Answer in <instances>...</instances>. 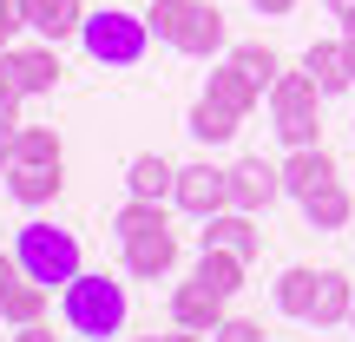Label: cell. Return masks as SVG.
<instances>
[{
  "label": "cell",
  "instance_id": "ffe728a7",
  "mask_svg": "<svg viewBox=\"0 0 355 342\" xmlns=\"http://www.w3.org/2000/svg\"><path fill=\"white\" fill-rule=\"evenodd\" d=\"M237 126H243V112H230V105H217V99H198L191 105V139H204V145H230L237 139Z\"/></svg>",
  "mask_w": 355,
  "mask_h": 342
},
{
  "label": "cell",
  "instance_id": "603a6c76",
  "mask_svg": "<svg viewBox=\"0 0 355 342\" xmlns=\"http://www.w3.org/2000/svg\"><path fill=\"white\" fill-rule=\"evenodd\" d=\"M243 270H250V264L230 257V250H204V257H198V277L211 283L217 296H237V290H243Z\"/></svg>",
  "mask_w": 355,
  "mask_h": 342
},
{
  "label": "cell",
  "instance_id": "4dcf8cb0",
  "mask_svg": "<svg viewBox=\"0 0 355 342\" xmlns=\"http://www.w3.org/2000/svg\"><path fill=\"white\" fill-rule=\"evenodd\" d=\"M0 126H20V92L0 79Z\"/></svg>",
  "mask_w": 355,
  "mask_h": 342
},
{
  "label": "cell",
  "instance_id": "5b68a950",
  "mask_svg": "<svg viewBox=\"0 0 355 342\" xmlns=\"http://www.w3.org/2000/svg\"><path fill=\"white\" fill-rule=\"evenodd\" d=\"M322 99L329 92L316 86V79L296 66V73H283L277 86H270V112H277V139L290 145V152H303V145H316L322 132Z\"/></svg>",
  "mask_w": 355,
  "mask_h": 342
},
{
  "label": "cell",
  "instance_id": "83f0119b",
  "mask_svg": "<svg viewBox=\"0 0 355 342\" xmlns=\"http://www.w3.org/2000/svg\"><path fill=\"white\" fill-rule=\"evenodd\" d=\"M26 26V13H20V0H0V53L13 46V33Z\"/></svg>",
  "mask_w": 355,
  "mask_h": 342
},
{
  "label": "cell",
  "instance_id": "d4e9b609",
  "mask_svg": "<svg viewBox=\"0 0 355 342\" xmlns=\"http://www.w3.org/2000/svg\"><path fill=\"white\" fill-rule=\"evenodd\" d=\"M230 66H243V73H250L257 79V86H277V79H283V60H277V53H270V46H257V40H243V46H230Z\"/></svg>",
  "mask_w": 355,
  "mask_h": 342
},
{
  "label": "cell",
  "instance_id": "6da1fadb",
  "mask_svg": "<svg viewBox=\"0 0 355 342\" xmlns=\"http://www.w3.org/2000/svg\"><path fill=\"white\" fill-rule=\"evenodd\" d=\"M60 309H66V330L73 336L105 342V336L125 330V283H112L105 270H79V277L60 290Z\"/></svg>",
  "mask_w": 355,
  "mask_h": 342
},
{
  "label": "cell",
  "instance_id": "4fadbf2b",
  "mask_svg": "<svg viewBox=\"0 0 355 342\" xmlns=\"http://www.w3.org/2000/svg\"><path fill=\"white\" fill-rule=\"evenodd\" d=\"M171 264H178V230L171 224H158V230H145V237L125 243V270H132V277H145V283H158Z\"/></svg>",
  "mask_w": 355,
  "mask_h": 342
},
{
  "label": "cell",
  "instance_id": "f546056e",
  "mask_svg": "<svg viewBox=\"0 0 355 342\" xmlns=\"http://www.w3.org/2000/svg\"><path fill=\"white\" fill-rule=\"evenodd\" d=\"M13 158H20V126H0V171H13Z\"/></svg>",
  "mask_w": 355,
  "mask_h": 342
},
{
  "label": "cell",
  "instance_id": "e0dca14e",
  "mask_svg": "<svg viewBox=\"0 0 355 342\" xmlns=\"http://www.w3.org/2000/svg\"><path fill=\"white\" fill-rule=\"evenodd\" d=\"M349 309H355V283L343 277V270H322L316 303H309V323H316V330H336V323H349Z\"/></svg>",
  "mask_w": 355,
  "mask_h": 342
},
{
  "label": "cell",
  "instance_id": "d6986e66",
  "mask_svg": "<svg viewBox=\"0 0 355 342\" xmlns=\"http://www.w3.org/2000/svg\"><path fill=\"white\" fill-rule=\"evenodd\" d=\"M60 185H66V178H60V165H26V158H20V165L7 171V191H13L20 204H33V211L60 198Z\"/></svg>",
  "mask_w": 355,
  "mask_h": 342
},
{
  "label": "cell",
  "instance_id": "74e56055",
  "mask_svg": "<svg viewBox=\"0 0 355 342\" xmlns=\"http://www.w3.org/2000/svg\"><path fill=\"white\" fill-rule=\"evenodd\" d=\"M139 342H165V336H139Z\"/></svg>",
  "mask_w": 355,
  "mask_h": 342
},
{
  "label": "cell",
  "instance_id": "d590c367",
  "mask_svg": "<svg viewBox=\"0 0 355 342\" xmlns=\"http://www.w3.org/2000/svg\"><path fill=\"white\" fill-rule=\"evenodd\" d=\"M343 46H349V73H355V33H343Z\"/></svg>",
  "mask_w": 355,
  "mask_h": 342
},
{
  "label": "cell",
  "instance_id": "e575fe53",
  "mask_svg": "<svg viewBox=\"0 0 355 342\" xmlns=\"http://www.w3.org/2000/svg\"><path fill=\"white\" fill-rule=\"evenodd\" d=\"M329 13H336V20H343V13H355V0H329Z\"/></svg>",
  "mask_w": 355,
  "mask_h": 342
},
{
  "label": "cell",
  "instance_id": "f35d334b",
  "mask_svg": "<svg viewBox=\"0 0 355 342\" xmlns=\"http://www.w3.org/2000/svg\"><path fill=\"white\" fill-rule=\"evenodd\" d=\"M349 323H355V309H349Z\"/></svg>",
  "mask_w": 355,
  "mask_h": 342
},
{
  "label": "cell",
  "instance_id": "f1b7e54d",
  "mask_svg": "<svg viewBox=\"0 0 355 342\" xmlns=\"http://www.w3.org/2000/svg\"><path fill=\"white\" fill-rule=\"evenodd\" d=\"M20 277H26V270H20V257H13V250H0V303H7V290H13Z\"/></svg>",
  "mask_w": 355,
  "mask_h": 342
},
{
  "label": "cell",
  "instance_id": "52a82bcc",
  "mask_svg": "<svg viewBox=\"0 0 355 342\" xmlns=\"http://www.w3.org/2000/svg\"><path fill=\"white\" fill-rule=\"evenodd\" d=\"M171 204H178V211H191V217H217V211H230V171H217V165H178Z\"/></svg>",
  "mask_w": 355,
  "mask_h": 342
},
{
  "label": "cell",
  "instance_id": "8fae6325",
  "mask_svg": "<svg viewBox=\"0 0 355 342\" xmlns=\"http://www.w3.org/2000/svg\"><path fill=\"white\" fill-rule=\"evenodd\" d=\"M336 178H343V171H336V158L322 152V145H303V152H290V158H283V198H296V204H303L309 191L336 185Z\"/></svg>",
  "mask_w": 355,
  "mask_h": 342
},
{
  "label": "cell",
  "instance_id": "9c48e42d",
  "mask_svg": "<svg viewBox=\"0 0 355 342\" xmlns=\"http://www.w3.org/2000/svg\"><path fill=\"white\" fill-rule=\"evenodd\" d=\"M224 303H230V296H217L204 277H191V283L171 290V323H178V330H204V336H211L217 323H224Z\"/></svg>",
  "mask_w": 355,
  "mask_h": 342
},
{
  "label": "cell",
  "instance_id": "cb8c5ba5",
  "mask_svg": "<svg viewBox=\"0 0 355 342\" xmlns=\"http://www.w3.org/2000/svg\"><path fill=\"white\" fill-rule=\"evenodd\" d=\"M158 224H171V217H165V204H152V198H132L125 211L112 217V230H119V243H132V237H145V230H158Z\"/></svg>",
  "mask_w": 355,
  "mask_h": 342
},
{
  "label": "cell",
  "instance_id": "8d00e7d4",
  "mask_svg": "<svg viewBox=\"0 0 355 342\" xmlns=\"http://www.w3.org/2000/svg\"><path fill=\"white\" fill-rule=\"evenodd\" d=\"M343 33H355V13H343Z\"/></svg>",
  "mask_w": 355,
  "mask_h": 342
},
{
  "label": "cell",
  "instance_id": "484cf974",
  "mask_svg": "<svg viewBox=\"0 0 355 342\" xmlns=\"http://www.w3.org/2000/svg\"><path fill=\"white\" fill-rule=\"evenodd\" d=\"M20 158L26 165H60V132L53 126H20ZM13 158V165H20Z\"/></svg>",
  "mask_w": 355,
  "mask_h": 342
},
{
  "label": "cell",
  "instance_id": "9a60e30c",
  "mask_svg": "<svg viewBox=\"0 0 355 342\" xmlns=\"http://www.w3.org/2000/svg\"><path fill=\"white\" fill-rule=\"evenodd\" d=\"M303 73L316 79L322 92H349V86H355V73H349V46H343V40H316V46L303 53Z\"/></svg>",
  "mask_w": 355,
  "mask_h": 342
},
{
  "label": "cell",
  "instance_id": "8992f818",
  "mask_svg": "<svg viewBox=\"0 0 355 342\" xmlns=\"http://www.w3.org/2000/svg\"><path fill=\"white\" fill-rule=\"evenodd\" d=\"M60 46H53V40H40V46H7L0 53V79H7L13 92H20V99H33V92H53L60 86Z\"/></svg>",
  "mask_w": 355,
  "mask_h": 342
},
{
  "label": "cell",
  "instance_id": "d6a6232c",
  "mask_svg": "<svg viewBox=\"0 0 355 342\" xmlns=\"http://www.w3.org/2000/svg\"><path fill=\"white\" fill-rule=\"evenodd\" d=\"M250 7H257V13H290L296 0H250Z\"/></svg>",
  "mask_w": 355,
  "mask_h": 342
},
{
  "label": "cell",
  "instance_id": "7c38bea8",
  "mask_svg": "<svg viewBox=\"0 0 355 342\" xmlns=\"http://www.w3.org/2000/svg\"><path fill=\"white\" fill-rule=\"evenodd\" d=\"M26 26H33L40 40H79V26H86V0H20Z\"/></svg>",
  "mask_w": 355,
  "mask_h": 342
},
{
  "label": "cell",
  "instance_id": "7402d4cb",
  "mask_svg": "<svg viewBox=\"0 0 355 342\" xmlns=\"http://www.w3.org/2000/svg\"><path fill=\"white\" fill-rule=\"evenodd\" d=\"M46 283H33V277H20V283H13V290H7V303H0V316H7L13 323V330H20V323H40V316H46Z\"/></svg>",
  "mask_w": 355,
  "mask_h": 342
},
{
  "label": "cell",
  "instance_id": "7a4b0ae2",
  "mask_svg": "<svg viewBox=\"0 0 355 342\" xmlns=\"http://www.w3.org/2000/svg\"><path fill=\"white\" fill-rule=\"evenodd\" d=\"M152 33L165 40L171 53H191V60H211L224 53V13L211 0H152Z\"/></svg>",
  "mask_w": 355,
  "mask_h": 342
},
{
  "label": "cell",
  "instance_id": "277c9868",
  "mask_svg": "<svg viewBox=\"0 0 355 342\" xmlns=\"http://www.w3.org/2000/svg\"><path fill=\"white\" fill-rule=\"evenodd\" d=\"M79 46L99 66H139L145 46H152V20H139V13H125V7H99L79 26Z\"/></svg>",
  "mask_w": 355,
  "mask_h": 342
},
{
  "label": "cell",
  "instance_id": "1f68e13d",
  "mask_svg": "<svg viewBox=\"0 0 355 342\" xmlns=\"http://www.w3.org/2000/svg\"><path fill=\"white\" fill-rule=\"evenodd\" d=\"M13 342H60V336H53L46 323H20V336H13Z\"/></svg>",
  "mask_w": 355,
  "mask_h": 342
},
{
  "label": "cell",
  "instance_id": "4316f807",
  "mask_svg": "<svg viewBox=\"0 0 355 342\" xmlns=\"http://www.w3.org/2000/svg\"><path fill=\"white\" fill-rule=\"evenodd\" d=\"M211 342H263V323H250V316H224L211 330Z\"/></svg>",
  "mask_w": 355,
  "mask_h": 342
},
{
  "label": "cell",
  "instance_id": "ac0fdd59",
  "mask_svg": "<svg viewBox=\"0 0 355 342\" xmlns=\"http://www.w3.org/2000/svg\"><path fill=\"white\" fill-rule=\"evenodd\" d=\"M303 217H309V230H343L349 217H355V198H349V185L336 178V185L309 191V198H303Z\"/></svg>",
  "mask_w": 355,
  "mask_h": 342
},
{
  "label": "cell",
  "instance_id": "836d02e7",
  "mask_svg": "<svg viewBox=\"0 0 355 342\" xmlns=\"http://www.w3.org/2000/svg\"><path fill=\"white\" fill-rule=\"evenodd\" d=\"M165 342H204V330H178V336H165Z\"/></svg>",
  "mask_w": 355,
  "mask_h": 342
},
{
  "label": "cell",
  "instance_id": "44dd1931",
  "mask_svg": "<svg viewBox=\"0 0 355 342\" xmlns=\"http://www.w3.org/2000/svg\"><path fill=\"white\" fill-rule=\"evenodd\" d=\"M316 283H322V270H283V277H277V309H283V316H296V323H309Z\"/></svg>",
  "mask_w": 355,
  "mask_h": 342
},
{
  "label": "cell",
  "instance_id": "5bb4252c",
  "mask_svg": "<svg viewBox=\"0 0 355 342\" xmlns=\"http://www.w3.org/2000/svg\"><path fill=\"white\" fill-rule=\"evenodd\" d=\"M125 191H132V198L165 204L171 191H178V165H171V158H158V152H139V158L125 165Z\"/></svg>",
  "mask_w": 355,
  "mask_h": 342
},
{
  "label": "cell",
  "instance_id": "30bf717a",
  "mask_svg": "<svg viewBox=\"0 0 355 342\" xmlns=\"http://www.w3.org/2000/svg\"><path fill=\"white\" fill-rule=\"evenodd\" d=\"M204 250H230V257H243L250 264L257 250H263V230L250 224V211H217V217H204Z\"/></svg>",
  "mask_w": 355,
  "mask_h": 342
},
{
  "label": "cell",
  "instance_id": "3957f363",
  "mask_svg": "<svg viewBox=\"0 0 355 342\" xmlns=\"http://www.w3.org/2000/svg\"><path fill=\"white\" fill-rule=\"evenodd\" d=\"M13 257H20V270L33 283H46V290H66V283L79 277V237H73V230H60V224H46V217L20 224Z\"/></svg>",
  "mask_w": 355,
  "mask_h": 342
},
{
  "label": "cell",
  "instance_id": "2e32d148",
  "mask_svg": "<svg viewBox=\"0 0 355 342\" xmlns=\"http://www.w3.org/2000/svg\"><path fill=\"white\" fill-rule=\"evenodd\" d=\"M204 99H217V105H230V112L250 119V112H257V99H263V86H257L243 66H230V60H224V66L211 73V86H204Z\"/></svg>",
  "mask_w": 355,
  "mask_h": 342
},
{
  "label": "cell",
  "instance_id": "ba28073f",
  "mask_svg": "<svg viewBox=\"0 0 355 342\" xmlns=\"http://www.w3.org/2000/svg\"><path fill=\"white\" fill-rule=\"evenodd\" d=\"M283 198V165H263V158H237L230 165V204L237 211H270Z\"/></svg>",
  "mask_w": 355,
  "mask_h": 342
}]
</instances>
